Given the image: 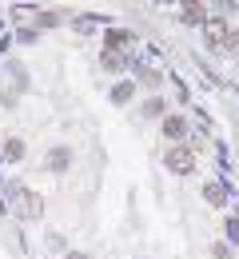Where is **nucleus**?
<instances>
[{
	"instance_id": "nucleus-3",
	"label": "nucleus",
	"mask_w": 239,
	"mask_h": 259,
	"mask_svg": "<svg viewBox=\"0 0 239 259\" xmlns=\"http://www.w3.org/2000/svg\"><path fill=\"white\" fill-rule=\"evenodd\" d=\"M227 32H231V28H227V20H223V16H207V20H204V36H207V44H211V48H219V44L227 40Z\"/></svg>"
},
{
	"instance_id": "nucleus-13",
	"label": "nucleus",
	"mask_w": 239,
	"mask_h": 259,
	"mask_svg": "<svg viewBox=\"0 0 239 259\" xmlns=\"http://www.w3.org/2000/svg\"><path fill=\"white\" fill-rule=\"evenodd\" d=\"M68 259H88V255H80V251H72V255H68Z\"/></svg>"
},
{
	"instance_id": "nucleus-1",
	"label": "nucleus",
	"mask_w": 239,
	"mask_h": 259,
	"mask_svg": "<svg viewBox=\"0 0 239 259\" xmlns=\"http://www.w3.org/2000/svg\"><path fill=\"white\" fill-rule=\"evenodd\" d=\"M164 163H168V171H175V176H192V171L200 167V163H196V152H192L187 144H171Z\"/></svg>"
},
{
	"instance_id": "nucleus-5",
	"label": "nucleus",
	"mask_w": 239,
	"mask_h": 259,
	"mask_svg": "<svg viewBox=\"0 0 239 259\" xmlns=\"http://www.w3.org/2000/svg\"><path fill=\"white\" fill-rule=\"evenodd\" d=\"M204 199L211 203V207H223V203H227V188H223V184H207V188H204Z\"/></svg>"
},
{
	"instance_id": "nucleus-9",
	"label": "nucleus",
	"mask_w": 239,
	"mask_h": 259,
	"mask_svg": "<svg viewBox=\"0 0 239 259\" xmlns=\"http://www.w3.org/2000/svg\"><path fill=\"white\" fill-rule=\"evenodd\" d=\"M148 116H160V120H164V116H168V104H164V100L156 96L152 104H148Z\"/></svg>"
},
{
	"instance_id": "nucleus-8",
	"label": "nucleus",
	"mask_w": 239,
	"mask_h": 259,
	"mask_svg": "<svg viewBox=\"0 0 239 259\" xmlns=\"http://www.w3.org/2000/svg\"><path fill=\"white\" fill-rule=\"evenodd\" d=\"M215 52H239V32H227V40H223Z\"/></svg>"
},
{
	"instance_id": "nucleus-4",
	"label": "nucleus",
	"mask_w": 239,
	"mask_h": 259,
	"mask_svg": "<svg viewBox=\"0 0 239 259\" xmlns=\"http://www.w3.org/2000/svg\"><path fill=\"white\" fill-rule=\"evenodd\" d=\"M160 128H164V136H168L171 144H183V140H187V120H183V116H164V124H160Z\"/></svg>"
},
{
	"instance_id": "nucleus-10",
	"label": "nucleus",
	"mask_w": 239,
	"mask_h": 259,
	"mask_svg": "<svg viewBox=\"0 0 239 259\" xmlns=\"http://www.w3.org/2000/svg\"><path fill=\"white\" fill-rule=\"evenodd\" d=\"M48 160H52V167H68V152H52Z\"/></svg>"
},
{
	"instance_id": "nucleus-12",
	"label": "nucleus",
	"mask_w": 239,
	"mask_h": 259,
	"mask_svg": "<svg viewBox=\"0 0 239 259\" xmlns=\"http://www.w3.org/2000/svg\"><path fill=\"white\" fill-rule=\"evenodd\" d=\"M179 8L183 12H196V8H204V0H179Z\"/></svg>"
},
{
	"instance_id": "nucleus-6",
	"label": "nucleus",
	"mask_w": 239,
	"mask_h": 259,
	"mask_svg": "<svg viewBox=\"0 0 239 259\" xmlns=\"http://www.w3.org/2000/svg\"><path fill=\"white\" fill-rule=\"evenodd\" d=\"M104 68H108V72H124V68H128V56H120V52H104Z\"/></svg>"
},
{
	"instance_id": "nucleus-2",
	"label": "nucleus",
	"mask_w": 239,
	"mask_h": 259,
	"mask_svg": "<svg viewBox=\"0 0 239 259\" xmlns=\"http://www.w3.org/2000/svg\"><path fill=\"white\" fill-rule=\"evenodd\" d=\"M132 44H136L132 28H108L104 32V52H120V48H132Z\"/></svg>"
},
{
	"instance_id": "nucleus-11",
	"label": "nucleus",
	"mask_w": 239,
	"mask_h": 259,
	"mask_svg": "<svg viewBox=\"0 0 239 259\" xmlns=\"http://www.w3.org/2000/svg\"><path fill=\"white\" fill-rule=\"evenodd\" d=\"M20 152H24V148H20V140H12V144H8V160H20Z\"/></svg>"
},
{
	"instance_id": "nucleus-7",
	"label": "nucleus",
	"mask_w": 239,
	"mask_h": 259,
	"mask_svg": "<svg viewBox=\"0 0 239 259\" xmlns=\"http://www.w3.org/2000/svg\"><path fill=\"white\" fill-rule=\"evenodd\" d=\"M132 96H136V84H132V80H128V84H116V92H112V100H116V104H128Z\"/></svg>"
}]
</instances>
